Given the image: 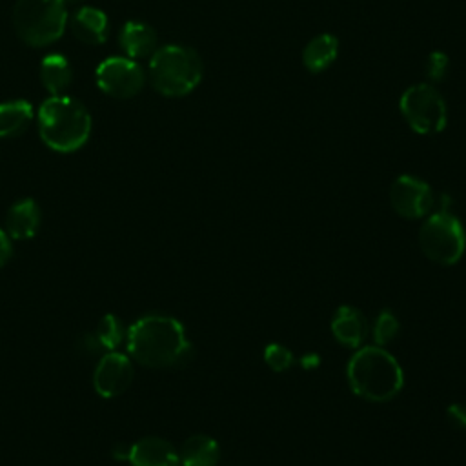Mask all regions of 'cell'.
I'll list each match as a JSON object with an SVG mask.
<instances>
[{"mask_svg": "<svg viewBox=\"0 0 466 466\" xmlns=\"http://www.w3.org/2000/svg\"><path fill=\"white\" fill-rule=\"evenodd\" d=\"M126 346L131 357L146 368H182L193 357V346L184 326L167 315H146L126 331Z\"/></svg>", "mask_w": 466, "mask_h": 466, "instance_id": "obj_1", "label": "cell"}, {"mask_svg": "<svg viewBox=\"0 0 466 466\" xmlns=\"http://www.w3.org/2000/svg\"><path fill=\"white\" fill-rule=\"evenodd\" d=\"M351 391L368 402H390L404 386V373L382 346H360L346 366Z\"/></svg>", "mask_w": 466, "mask_h": 466, "instance_id": "obj_2", "label": "cell"}, {"mask_svg": "<svg viewBox=\"0 0 466 466\" xmlns=\"http://www.w3.org/2000/svg\"><path fill=\"white\" fill-rule=\"evenodd\" d=\"M38 133L47 147L58 153L80 149L91 133V115L78 100L49 96L38 109Z\"/></svg>", "mask_w": 466, "mask_h": 466, "instance_id": "obj_3", "label": "cell"}, {"mask_svg": "<svg viewBox=\"0 0 466 466\" xmlns=\"http://www.w3.org/2000/svg\"><path fill=\"white\" fill-rule=\"evenodd\" d=\"M204 76L200 55L182 44L160 46L149 58V78L153 87L169 98L193 93Z\"/></svg>", "mask_w": 466, "mask_h": 466, "instance_id": "obj_4", "label": "cell"}, {"mask_svg": "<svg viewBox=\"0 0 466 466\" xmlns=\"http://www.w3.org/2000/svg\"><path fill=\"white\" fill-rule=\"evenodd\" d=\"M13 25L25 44L42 47L58 40L66 31L67 7L62 0H16Z\"/></svg>", "mask_w": 466, "mask_h": 466, "instance_id": "obj_5", "label": "cell"}, {"mask_svg": "<svg viewBox=\"0 0 466 466\" xmlns=\"http://www.w3.org/2000/svg\"><path fill=\"white\" fill-rule=\"evenodd\" d=\"M419 248L426 258L439 266H453L466 249L462 222L446 208L426 217L419 229Z\"/></svg>", "mask_w": 466, "mask_h": 466, "instance_id": "obj_6", "label": "cell"}, {"mask_svg": "<svg viewBox=\"0 0 466 466\" xmlns=\"http://www.w3.org/2000/svg\"><path fill=\"white\" fill-rule=\"evenodd\" d=\"M399 111L417 135H437L446 129L448 106L431 84H413L399 98Z\"/></svg>", "mask_w": 466, "mask_h": 466, "instance_id": "obj_7", "label": "cell"}, {"mask_svg": "<svg viewBox=\"0 0 466 466\" xmlns=\"http://www.w3.org/2000/svg\"><path fill=\"white\" fill-rule=\"evenodd\" d=\"M96 86L113 98H131L144 87V71L137 60L127 56H109L98 64Z\"/></svg>", "mask_w": 466, "mask_h": 466, "instance_id": "obj_8", "label": "cell"}, {"mask_svg": "<svg viewBox=\"0 0 466 466\" xmlns=\"http://www.w3.org/2000/svg\"><path fill=\"white\" fill-rule=\"evenodd\" d=\"M390 204L393 211L408 220L428 217L435 197L428 182L413 175H399L390 187Z\"/></svg>", "mask_w": 466, "mask_h": 466, "instance_id": "obj_9", "label": "cell"}, {"mask_svg": "<svg viewBox=\"0 0 466 466\" xmlns=\"http://www.w3.org/2000/svg\"><path fill=\"white\" fill-rule=\"evenodd\" d=\"M133 382V366L131 360L116 351H109L104 355L93 375V384L98 395L106 399H113L122 395Z\"/></svg>", "mask_w": 466, "mask_h": 466, "instance_id": "obj_10", "label": "cell"}, {"mask_svg": "<svg viewBox=\"0 0 466 466\" xmlns=\"http://www.w3.org/2000/svg\"><path fill=\"white\" fill-rule=\"evenodd\" d=\"M329 328H331L333 339L340 346L350 350H359L370 333V326L364 313L348 304L335 309Z\"/></svg>", "mask_w": 466, "mask_h": 466, "instance_id": "obj_11", "label": "cell"}, {"mask_svg": "<svg viewBox=\"0 0 466 466\" xmlns=\"http://www.w3.org/2000/svg\"><path fill=\"white\" fill-rule=\"evenodd\" d=\"M131 466H180L178 451L162 437H142L127 448Z\"/></svg>", "mask_w": 466, "mask_h": 466, "instance_id": "obj_12", "label": "cell"}, {"mask_svg": "<svg viewBox=\"0 0 466 466\" xmlns=\"http://www.w3.org/2000/svg\"><path fill=\"white\" fill-rule=\"evenodd\" d=\"M118 42L120 47L124 49L127 58H146L151 56L157 49H158V38L155 29L146 24V22H138V20H131L126 22L120 29L118 35Z\"/></svg>", "mask_w": 466, "mask_h": 466, "instance_id": "obj_13", "label": "cell"}, {"mask_svg": "<svg viewBox=\"0 0 466 466\" xmlns=\"http://www.w3.org/2000/svg\"><path fill=\"white\" fill-rule=\"evenodd\" d=\"M71 33L75 35L76 40L84 42V44H104L109 33V22L104 11L91 7V5H84L80 7L71 22H69Z\"/></svg>", "mask_w": 466, "mask_h": 466, "instance_id": "obj_14", "label": "cell"}, {"mask_svg": "<svg viewBox=\"0 0 466 466\" xmlns=\"http://www.w3.org/2000/svg\"><path fill=\"white\" fill-rule=\"evenodd\" d=\"M40 226V208L33 198L15 202L5 217V233L15 240L33 238Z\"/></svg>", "mask_w": 466, "mask_h": 466, "instance_id": "obj_15", "label": "cell"}, {"mask_svg": "<svg viewBox=\"0 0 466 466\" xmlns=\"http://www.w3.org/2000/svg\"><path fill=\"white\" fill-rule=\"evenodd\" d=\"M339 38L331 33H320L308 40L302 49V66L311 75L324 73L329 69L339 56Z\"/></svg>", "mask_w": 466, "mask_h": 466, "instance_id": "obj_16", "label": "cell"}, {"mask_svg": "<svg viewBox=\"0 0 466 466\" xmlns=\"http://www.w3.org/2000/svg\"><path fill=\"white\" fill-rule=\"evenodd\" d=\"M182 466H217L220 461V446L209 435H191L184 441L178 453Z\"/></svg>", "mask_w": 466, "mask_h": 466, "instance_id": "obj_17", "label": "cell"}, {"mask_svg": "<svg viewBox=\"0 0 466 466\" xmlns=\"http://www.w3.org/2000/svg\"><path fill=\"white\" fill-rule=\"evenodd\" d=\"M40 80L51 96L66 95V91L73 80L71 64L62 55H56V53L47 55L40 62Z\"/></svg>", "mask_w": 466, "mask_h": 466, "instance_id": "obj_18", "label": "cell"}, {"mask_svg": "<svg viewBox=\"0 0 466 466\" xmlns=\"http://www.w3.org/2000/svg\"><path fill=\"white\" fill-rule=\"evenodd\" d=\"M33 120V107L25 100H9L0 104V138L16 137L25 131Z\"/></svg>", "mask_w": 466, "mask_h": 466, "instance_id": "obj_19", "label": "cell"}, {"mask_svg": "<svg viewBox=\"0 0 466 466\" xmlns=\"http://www.w3.org/2000/svg\"><path fill=\"white\" fill-rule=\"evenodd\" d=\"M89 340L98 350H109V351L116 350L122 344V340H126V331L120 319L115 317L113 313L104 315L98 320L95 331L89 335Z\"/></svg>", "mask_w": 466, "mask_h": 466, "instance_id": "obj_20", "label": "cell"}, {"mask_svg": "<svg viewBox=\"0 0 466 466\" xmlns=\"http://www.w3.org/2000/svg\"><path fill=\"white\" fill-rule=\"evenodd\" d=\"M400 331V324H399V319L395 317V313H391L390 309H382L377 317H375V322H373V340H375V346H386L390 344Z\"/></svg>", "mask_w": 466, "mask_h": 466, "instance_id": "obj_21", "label": "cell"}, {"mask_svg": "<svg viewBox=\"0 0 466 466\" xmlns=\"http://www.w3.org/2000/svg\"><path fill=\"white\" fill-rule=\"evenodd\" d=\"M264 362H266L273 371L282 373V371H286V370L291 368V364H293V353H291L286 346L273 342V344H268V346L264 348Z\"/></svg>", "mask_w": 466, "mask_h": 466, "instance_id": "obj_22", "label": "cell"}, {"mask_svg": "<svg viewBox=\"0 0 466 466\" xmlns=\"http://www.w3.org/2000/svg\"><path fill=\"white\" fill-rule=\"evenodd\" d=\"M450 67V60L448 55L442 51H433L428 55L426 58V75L431 82H441Z\"/></svg>", "mask_w": 466, "mask_h": 466, "instance_id": "obj_23", "label": "cell"}, {"mask_svg": "<svg viewBox=\"0 0 466 466\" xmlns=\"http://www.w3.org/2000/svg\"><path fill=\"white\" fill-rule=\"evenodd\" d=\"M446 419L455 430L466 431V404H450L446 408Z\"/></svg>", "mask_w": 466, "mask_h": 466, "instance_id": "obj_24", "label": "cell"}, {"mask_svg": "<svg viewBox=\"0 0 466 466\" xmlns=\"http://www.w3.org/2000/svg\"><path fill=\"white\" fill-rule=\"evenodd\" d=\"M11 255H13L11 238L4 229H0V268L11 258Z\"/></svg>", "mask_w": 466, "mask_h": 466, "instance_id": "obj_25", "label": "cell"}, {"mask_svg": "<svg viewBox=\"0 0 466 466\" xmlns=\"http://www.w3.org/2000/svg\"><path fill=\"white\" fill-rule=\"evenodd\" d=\"M317 362H319V357H317V355H306V357L302 359V366H304V368H313V366H317Z\"/></svg>", "mask_w": 466, "mask_h": 466, "instance_id": "obj_26", "label": "cell"}, {"mask_svg": "<svg viewBox=\"0 0 466 466\" xmlns=\"http://www.w3.org/2000/svg\"><path fill=\"white\" fill-rule=\"evenodd\" d=\"M62 2L66 4V7H71V5H78V4H82L86 0H62Z\"/></svg>", "mask_w": 466, "mask_h": 466, "instance_id": "obj_27", "label": "cell"}]
</instances>
